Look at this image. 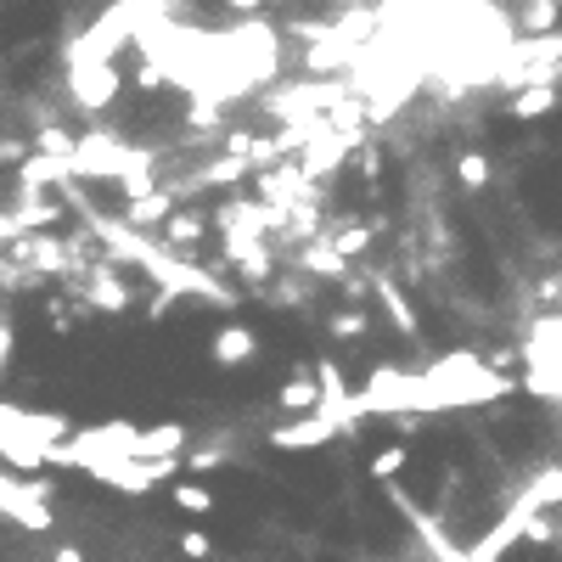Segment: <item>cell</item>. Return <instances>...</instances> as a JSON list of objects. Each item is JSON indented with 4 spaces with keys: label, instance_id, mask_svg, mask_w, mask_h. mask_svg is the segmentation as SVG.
Wrapping results in <instances>:
<instances>
[{
    "label": "cell",
    "instance_id": "obj_1",
    "mask_svg": "<svg viewBox=\"0 0 562 562\" xmlns=\"http://www.w3.org/2000/svg\"><path fill=\"white\" fill-rule=\"evenodd\" d=\"M0 517L23 523L28 535H46L51 528V484L23 478V473H0Z\"/></svg>",
    "mask_w": 562,
    "mask_h": 562
},
{
    "label": "cell",
    "instance_id": "obj_2",
    "mask_svg": "<svg viewBox=\"0 0 562 562\" xmlns=\"http://www.w3.org/2000/svg\"><path fill=\"white\" fill-rule=\"evenodd\" d=\"M209 354H214V366H248V360L259 354V338L248 333L242 321H230V326H220V333H214Z\"/></svg>",
    "mask_w": 562,
    "mask_h": 562
},
{
    "label": "cell",
    "instance_id": "obj_3",
    "mask_svg": "<svg viewBox=\"0 0 562 562\" xmlns=\"http://www.w3.org/2000/svg\"><path fill=\"white\" fill-rule=\"evenodd\" d=\"M338 434V422L333 416H310V422H292V427H276V450H310V445H326Z\"/></svg>",
    "mask_w": 562,
    "mask_h": 562
},
{
    "label": "cell",
    "instance_id": "obj_4",
    "mask_svg": "<svg viewBox=\"0 0 562 562\" xmlns=\"http://www.w3.org/2000/svg\"><path fill=\"white\" fill-rule=\"evenodd\" d=\"M557 108V90L551 85H528L523 96H512V118H540Z\"/></svg>",
    "mask_w": 562,
    "mask_h": 562
},
{
    "label": "cell",
    "instance_id": "obj_5",
    "mask_svg": "<svg viewBox=\"0 0 562 562\" xmlns=\"http://www.w3.org/2000/svg\"><path fill=\"white\" fill-rule=\"evenodd\" d=\"M276 400H282V411H292V416H310V411H321V383H287Z\"/></svg>",
    "mask_w": 562,
    "mask_h": 562
},
{
    "label": "cell",
    "instance_id": "obj_6",
    "mask_svg": "<svg viewBox=\"0 0 562 562\" xmlns=\"http://www.w3.org/2000/svg\"><path fill=\"white\" fill-rule=\"evenodd\" d=\"M455 180L467 186V191H484V186H489V158H484V152H461Z\"/></svg>",
    "mask_w": 562,
    "mask_h": 562
},
{
    "label": "cell",
    "instance_id": "obj_7",
    "mask_svg": "<svg viewBox=\"0 0 562 562\" xmlns=\"http://www.w3.org/2000/svg\"><path fill=\"white\" fill-rule=\"evenodd\" d=\"M175 507L209 517V512H214V489H209V484H175Z\"/></svg>",
    "mask_w": 562,
    "mask_h": 562
},
{
    "label": "cell",
    "instance_id": "obj_8",
    "mask_svg": "<svg viewBox=\"0 0 562 562\" xmlns=\"http://www.w3.org/2000/svg\"><path fill=\"white\" fill-rule=\"evenodd\" d=\"M405 461H411V450H405V445L377 450V455H372V478H394V473H405Z\"/></svg>",
    "mask_w": 562,
    "mask_h": 562
},
{
    "label": "cell",
    "instance_id": "obj_9",
    "mask_svg": "<svg viewBox=\"0 0 562 562\" xmlns=\"http://www.w3.org/2000/svg\"><path fill=\"white\" fill-rule=\"evenodd\" d=\"M180 551H186V557H203V562H209V557H214V540L203 535V528H186V535H180Z\"/></svg>",
    "mask_w": 562,
    "mask_h": 562
},
{
    "label": "cell",
    "instance_id": "obj_10",
    "mask_svg": "<svg viewBox=\"0 0 562 562\" xmlns=\"http://www.w3.org/2000/svg\"><path fill=\"white\" fill-rule=\"evenodd\" d=\"M7 360H12V321L0 315V372H7Z\"/></svg>",
    "mask_w": 562,
    "mask_h": 562
},
{
    "label": "cell",
    "instance_id": "obj_11",
    "mask_svg": "<svg viewBox=\"0 0 562 562\" xmlns=\"http://www.w3.org/2000/svg\"><path fill=\"white\" fill-rule=\"evenodd\" d=\"M12 237H23V225H17V214L0 209V242H12Z\"/></svg>",
    "mask_w": 562,
    "mask_h": 562
},
{
    "label": "cell",
    "instance_id": "obj_12",
    "mask_svg": "<svg viewBox=\"0 0 562 562\" xmlns=\"http://www.w3.org/2000/svg\"><path fill=\"white\" fill-rule=\"evenodd\" d=\"M51 562H85V557H79L74 546H57V557H51Z\"/></svg>",
    "mask_w": 562,
    "mask_h": 562
},
{
    "label": "cell",
    "instance_id": "obj_13",
    "mask_svg": "<svg viewBox=\"0 0 562 562\" xmlns=\"http://www.w3.org/2000/svg\"><path fill=\"white\" fill-rule=\"evenodd\" d=\"M225 7H237V12H259L264 0H225Z\"/></svg>",
    "mask_w": 562,
    "mask_h": 562
}]
</instances>
